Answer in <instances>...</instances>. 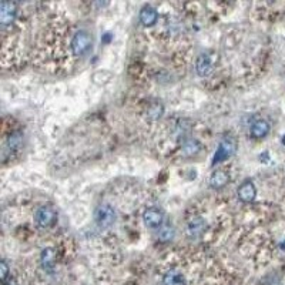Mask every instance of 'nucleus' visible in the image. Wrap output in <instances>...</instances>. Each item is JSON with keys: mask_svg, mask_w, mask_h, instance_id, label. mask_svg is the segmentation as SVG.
I'll list each match as a JSON object with an SVG mask.
<instances>
[{"mask_svg": "<svg viewBox=\"0 0 285 285\" xmlns=\"http://www.w3.org/2000/svg\"><path fill=\"white\" fill-rule=\"evenodd\" d=\"M91 44H93L91 36L86 30H80L73 36V39L70 41L71 53L76 57H81L91 49Z\"/></svg>", "mask_w": 285, "mask_h": 285, "instance_id": "nucleus-1", "label": "nucleus"}, {"mask_svg": "<svg viewBox=\"0 0 285 285\" xmlns=\"http://www.w3.org/2000/svg\"><path fill=\"white\" fill-rule=\"evenodd\" d=\"M94 221L100 228H109L116 221V211L109 204L97 207L94 211Z\"/></svg>", "mask_w": 285, "mask_h": 285, "instance_id": "nucleus-2", "label": "nucleus"}, {"mask_svg": "<svg viewBox=\"0 0 285 285\" xmlns=\"http://www.w3.org/2000/svg\"><path fill=\"white\" fill-rule=\"evenodd\" d=\"M235 150H237V142H235L234 138H231V137L222 138L220 144H218V149L215 151V154H214L213 164H217V163H221L224 160L230 159L231 156L235 153Z\"/></svg>", "mask_w": 285, "mask_h": 285, "instance_id": "nucleus-3", "label": "nucleus"}, {"mask_svg": "<svg viewBox=\"0 0 285 285\" xmlns=\"http://www.w3.org/2000/svg\"><path fill=\"white\" fill-rule=\"evenodd\" d=\"M56 218H57V213L55 211V208L49 206L40 207L39 210L36 211V214H34V221L41 228L52 227L56 222Z\"/></svg>", "mask_w": 285, "mask_h": 285, "instance_id": "nucleus-4", "label": "nucleus"}, {"mask_svg": "<svg viewBox=\"0 0 285 285\" xmlns=\"http://www.w3.org/2000/svg\"><path fill=\"white\" fill-rule=\"evenodd\" d=\"M142 221L146 224V227H149V228H159V227L163 225L164 215H163V213L160 211L159 208L150 207L142 214Z\"/></svg>", "mask_w": 285, "mask_h": 285, "instance_id": "nucleus-5", "label": "nucleus"}, {"mask_svg": "<svg viewBox=\"0 0 285 285\" xmlns=\"http://www.w3.org/2000/svg\"><path fill=\"white\" fill-rule=\"evenodd\" d=\"M17 8L12 2H3L0 6V23L3 26H9L16 20Z\"/></svg>", "mask_w": 285, "mask_h": 285, "instance_id": "nucleus-6", "label": "nucleus"}, {"mask_svg": "<svg viewBox=\"0 0 285 285\" xmlns=\"http://www.w3.org/2000/svg\"><path fill=\"white\" fill-rule=\"evenodd\" d=\"M238 198L243 201V203H251L254 201V198L257 196V188L251 181L243 182L240 187H238Z\"/></svg>", "mask_w": 285, "mask_h": 285, "instance_id": "nucleus-7", "label": "nucleus"}, {"mask_svg": "<svg viewBox=\"0 0 285 285\" xmlns=\"http://www.w3.org/2000/svg\"><path fill=\"white\" fill-rule=\"evenodd\" d=\"M204 228H206V222L201 217H193L188 224H187V234L190 238H198L203 232H204Z\"/></svg>", "mask_w": 285, "mask_h": 285, "instance_id": "nucleus-8", "label": "nucleus"}, {"mask_svg": "<svg viewBox=\"0 0 285 285\" xmlns=\"http://www.w3.org/2000/svg\"><path fill=\"white\" fill-rule=\"evenodd\" d=\"M196 69L197 73L201 77H206L208 76L211 70H213V62H211V57L208 55H200L197 59V63H196Z\"/></svg>", "mask_w": 285, "mask_h": 285, "instance_id": "nucleus-9", "label": "nucleus"}, {"mask_svg": "<svg viewBox=\"0 0 285 285\" xmlns=\"http://www.w3.org/2000/svg\"><path fill=\"white\" fill-rule=\"evenodd\" d=\"M157 20H159V13L154 8L144 6L140 10V22L142 23V26H153Z\"/></svg>", "mask_w": 285, "mask_h": 285, "instance_id": "nucleus-10", "label": "nucleus"}, {"mask_svg": "<svg viewBox=\"0 0 285 285\" xmlns=\"http://www.w3.org/2000/svg\"><path fill=\"white\" fill-rule=\"evenodd\" d=\"M228 180H230V175L225 170H217L210 177V185L215 190H220L228 182Z\"/></svg>", "mask_w": 285, "mask_h": 285, "instance_id": "nucleus-11", "label": "nucleus"}, {"mask_svg": "<svg viewBox=\"0 0 285 285\" xmlns=\"http://www.w3.org/2000/svg\"><path fill=\"white\" fill-rule=\"evenodd\" d=\"M40 261L46 271H53L56 265V251L53 248H44L40 254Z\"/></svg>", "mask_w": 285, "mask_h": 285, "instance_id": "nucleus-12", "label": "nucleus"}, {"mask_svg": "<svg viewBox=\"0 0 285 285\" xmlns=\"http://www.w3.org/2000/svg\"><path fill=\"white\" fill-rule=\"evenodd\" d=\"M269 133V124L265 120H257L254 121L250 134L253 135V138H264Z\"/></svg>", "mask_w": 285, "mask_h": 285, "instance_id": "nucleus-13", "label": "nucleus"}, {"mask_svg": "<svg viewBox=\"0 0 285 285\" xmlns=\"http://www.w3.org/2000/svg\"><path fill=\"white\" fill-rule=\"evenodd\" d=\"M164 285H185V278L178 269H170L163 278Z\"/></svg>", "mask_w": 285, "mask_h": 285, "instance_id": "nucleus-14", "label": "nucleus"}, {"mask_svg": "<svg viewBox=\"0 0 285 285\" xmlns=\"http://www.w3.org/2000/svg\"><path fill=\"white\" fill-rule=\"evenodd\" d=\"M200 150H201V144L196 138H188V140L182 142L181 151L185 157H193V156L198 154Z\"/></svg>", "mask_w": 285, "mask_h": 285, "instance_id": "nucleus-15", "label": "nucleus"}, {"mask_svg": "<svg viewBox=\"0 0 285 285\" xmlns=\"http://www.w3.org/2000/svg\"><path fill=\"white\" fill-rule=\"evenodd\" d=\"M22 146V134L20 133H13L8 138L9 150H17Z\"/></svg>", "mask_w": 285, "mask_h": 285, "instance_id": "nucleus-16", "label": "nucleus"}, {"mask_svg": "<svg viewBox=\"0 0 285 285\" xmlns=\"http://www.w3.org/2000/svg\"><path fill=\"white\" fill-rule=\"evenodd\" d=\"M163 110H164V109H163V106H161L160 103L153 104L150 109H149V117L153 120L160 119V117H161V114H163Z\"/></svg>", "mask_w": 285, "mask_h": 285, "instance_id": "nucleus-17", "label": "nucleus"}, {"mask_svg": "<svg viewBox=\"0 0 285 285\" xmlns=\"http://www.w3.org/2000/svg\"><path fill=\"white\" fill-rule=\"evenodd\" d=\"M174 238V230L173 227H164L160 231V240L161 241H171Z\"/></svg>", "mask_w": 285, "mask_h": 285, "instance_id": "nucleus-18", "label": "nucleus"}, {"mask_svg": "<svg viewBox=\"0 0 285 285\" xmlns=\"http://www.w3.org/2000/svg\"><path fill=\"white\" fill-rule=\"evenodd\" d=\"M0 277H2L3 284L8 281L9 278L12 277V275H9V267H8V264H6V261L0 262Z\"/></svg>", "mask_w": 285, "mask_h": 285, "instance_id": "nucleus-19", "label": "nucleus"}, {"mask_svg": "<svg viewBox=\"0 0 285 285\" xmlns=\"http://www.w3.org/2000/svg\"><path fill=\"white\" fill-rule=\"evenodd\" d=\"M3 285H17V282H16V279H15V278H9L8 281H6V282H5V284Z\"/></svg>", "mask_w": 285, "mask_h": 285, "instance_id": "nucleus-20", "label": "nucleus"}, {"mask_svg": "<svg viewBox=\"0 0 285 285\" xmlns=\"http://www.w3.org/2000/svg\"><path fill=\"white\" fill-rule=\"evenodd\" d=\"M110 39H111L110 33H106V34H104V37H102V41H109Z\"/></svg>", "mask_w": 285, "mask_h": 285, "instance_id": "nucleus-21", "label": "nucleus"}]
</instances>
